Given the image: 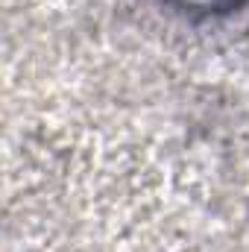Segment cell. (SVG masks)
<instances>
[{
    "mask_svg": "<svg viewBox=\"0 0 249 252\" xmlns=\"http://www.w3.org/2000/svg\"><path fill=\"white\" fill-rule=\"evenodd\" d=\"M170 3L190 15H226L232 9H241L247 0H170Z\"/></svg>",
    "mask_w": 249,
    "mask_h": 252,
    "instance_id": "1",
    "label": "cell"
}]
</instances>
